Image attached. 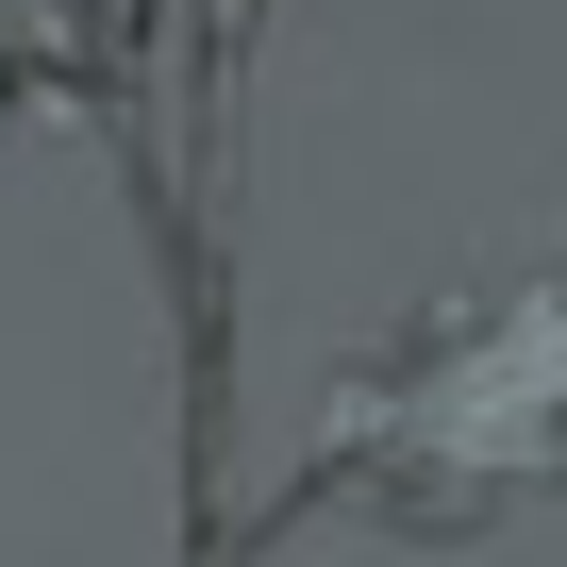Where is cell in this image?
Wrapping results in <instances>:
<instances>
[{"label": "cell", "instance_id": "1", "mask_svg": "<svg viewBox=\"0 0 567 567\" xmlns=\"http://www.w3.org/2000/svg\"><path fill=\"white\" fill-rule=\"evenodd\" d=\"M318 501L451 550L567 501V284H451L318 401Z\"/></svg>", "mask_w": 567, "mask_h": 567}, {"label": "cell", "instance_id": "2", "mask_svg": "<svg viewBox=\"0 0 567 567\" xmlns=\"http://www.w3.org/2000/svg\"><path fill=\"white\" fill-rule=\"evenodd\" d=\"M0 134H18V0H0Z\"/></svg>", "mask_w": 567, "mask_h": 567}]
</instances>
